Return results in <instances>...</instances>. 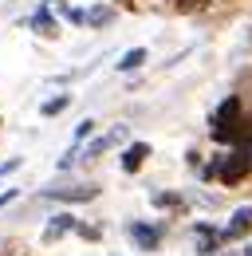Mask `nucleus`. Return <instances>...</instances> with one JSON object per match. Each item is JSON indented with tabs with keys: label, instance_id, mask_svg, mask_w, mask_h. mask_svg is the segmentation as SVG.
Instances as JSON below:
<instances>
[{
	"label": "nucleus",
	"instance_id": "nucleus-1",
	"mask_svg": "<svg viewBox=\"0 0 252 256\" xmlns=\"http://www.w3.org/2000/svg\"><path fill=\"white\" fill-rule=\"evenodd\" d=\"M236 122H240V98L228 95L217 110H213V142L232 146V126H236Z\"/></svg>",
	"mask_w": 252,
	"mask_h": 256
},
{
	"label": "nucleus",
	"instance_id": "nucleus-2",
	"mask_svg": "<svg viewBox=\"0 0 252 256\" xmlns=\"http://www.w3.org/2000/svg\"><path fill=\"white\" fill-rule=\"evenodd\" d=\"M248 174H252V146H232V154H224V162H220V182L240 186Z\"/></svg>",
	"mask_w": 252,
	"mask_h": 256
},
{
	"label": "nucleus",
	"instance_id": "nucleus-3",
	"mask_svg": "<svg viewBox=\"0 0 252 256\" xmlns=\"http://www.w3.org/2000/svg\"><path fill=\"white\" fill-rule=\"evenodd\" d=\"M44 197L52 201H94L98 197V186H56V190H44Z\"/></svg>",
	"mask_w": 252,
	"mask_h": 256
},
{
	"label": "nucleus",
	"instance_id": "nucleus-4",
	"mask_svg": "<svg viewBox=\"0 0 252 256\" xmlns=\"http://www.w3.org/2000/svg\"><path fill=\"white\" fill-rule=\"evenodd\" d=\"M220 232H224V240H240V236H248V232H252V205H240V209L228 217V224H224Z\"/></svg>",
	"mask_w": 252,
	"mask_h": 256
},
{
	"label": "nucleus",
	"instance_id": "nucleus-5",
	"mask_svg": "<svg viewBox=\"0 0 252 256\" xmlns=\"http://www.w3.org/2000/svg\"><path fill=\"white\" fill-rule=\"evenodd\" d=\"M146 158H150V142H130L122 150V170L126 174H138L146 166Z\"/></svg>",
	"mask_w": 252,
	"mask_h": 256
},
{
	"label": "nucleus",
	"instance_id": "nucleus-6",
	"mask_svg": "<svg viewBox=\"0 0 252 256\" xmlns=\"http://www.w3.org/2000/svg\"><path fill=\"white\" fill-rule=\"evenodd\" d=\"M130 240H134V244H138V248H146V252H154L158 244H162V232H158L154 224H130Z\"/></svg>",
	"mask_w": 252,
	"mask_h": 256
},
{
	"label": "nucleus",
	"instance_id": "nucleus-7",
	"mask_svg": "<svg viewBox=\"0 0 252 256\" xmlns=\"http://www.w3.org/2000/svg\"><path fill=\"white\" fill-rule=\"evenodd\" d=\"M224 244V232H217L213 224H197V252L201 256H213Z\"/></svg>",
	"mask_w": 252,
	"mask_h": 256
},
{
	"label": "nucleus",
	"instance_id": "nucleus-8",
	"mask_svg": "<svg viewBox=\"0 0 252 256\" xmlns=\"http://www.w3.org/2000/svg\"><path fill=\"white\" fill-rule=\"evenodd\" d=\"M32 28L44 36V40H56V36H60V24L52 20V12H48V8H40V12L32 16Z\"/></svg>",
	"mask_w": 252,
	"mask_h": 256
},
{
	"label": "nucleus",
	"instance_id": "nucleus-9",
	"mask_svg": "<svg viewBox=\"0 0 252 256\" xmlns=\"http://www.w3.org/2000/svg\"><path fill=\"white\" fill-rule=\"evenodd\" d=\"M71 228H75V217H71V213H60L56 221L44 228V240H60L63 232H71Z\"/></svg>",
	"mask_w": 252,
	"mask_h": 256
},
{
	"label": "nucleus",
	"instance_id": "nucleus-10",
	"mask_svg": "<svg viewBox=\"0 0 252 256\" xmlns=\"http://www.w3.org/2000/svg\"><path fill=\"white\" fill-rule=\"evenodd\" d=\"M122 138H126V130H122V126H114L106 138H98V142H91V146H87V158H98L102 150H110V146H114V142H122Z\"/></svg>",
	"mask_w": 252,
	"mask_h": 256
},
{
	"label": "nucleus",
	"instance_id": "nucleus-11",
	"mask_svg": "<svg viewBox=\"0 0 252 256\" xmlns=\"http://www.w3.org/2000/svg\"><path fill=\"white\" fill-rule=\"evenodd\" d=\"M146 56H150L146 48H130V52H126L122 60H118V71H138V67L146 64Z\"/></svg>",
	"mask_w": 252,
	"mask_h": 256
},
{
	"label": "nucleus",
	"instance_id": "nucleus-12",
	"mask_svg": "<svg viewBox=\"0 0 252 256\" xmlns=\"http://www.w3.org/2000/svg\"><path fill=\"white\" fill-rule=\"evenodd\" d=\"M110 20H114V8H106V4L87 8V28H102V24H110Z\"/></svg>",
	"mask_w": 252,
	"mask_h": 256
},
{
	"label": "nucleus",
	"instance_id": "nucleus-13",
	"mask_svg": "<svg viewBox=\"0 0 252 256\" xmlns=\"http://www.w3.org/2000/svg\"><path fill=\"white\" fill-rule=\"evenodd\" d=\"M67 102H71V95H56V98H48V102L40 106V114H44V118H52V114L67 110Z\"/></svg>",
	"mask_w": 252,
	"mask_h": 256
},
{
	"label": "nucleus",
	"instance_id": "nucleus-14",
	"mask_svg": "<svg viewBox=\"0 0 252 256\" xmlns=\"http://www.w3.org/2000/svg\"><path fill=\"white\" fill-rule=\"evenodd\" d=\"M154 205H158V209H182L186 201H182L178 193H154Z\"/></svg>",
	"mask_w": 252,
	"mask_h": 256
},
{
	"label": "nucleus",
	"instance_id": "nucleus-15",
	"mask_svg": "<svg viewBox=\"0 0 252 256\" xmlns=\"http://www.w3.org/2000/svg\"><path fill=\"white\" fill-rule=\"evenodd\" d=\"M75 232H79L83 240H98V228H91V224H75Z\"/></svg>",
	"mask_w": 252,
	"mask_h": 256
},
{
	"label": "nucleus",
	"instance_id": "nucleus-16",
	"mask_svg": "<svg viewBox=\"0 0 252 256\" xmlns=\"http://www.w3.org/2000/svg\"><path fill=\"white\" fill-rule=\"evenodd\" d=\"M67 20H71V24H87V12H83V8H67Z\"/></svg>",
	"mask_w": 252,
	"mask_h": 256
},
{
	"label": "nucleus",
	"instance_id": "nucleus-17",
	"mask_svg": "<svg viewBox=\"0 0 252 256\" xmlns=\"http://www.w3.org/2000/svg\"><path fill=\"white\" fill-rule=\"evenodd\" d=\"M201 4H205V0H178V8H182V12H193V8H201Z\"/></svg>",
	"mask_w": 252,
	"mask_h": 256
},
{
	"label": "nucleus",
	"instance_id": "nucleus-18",
	"mask_svg": "<svg viewBox=\"0 0 252 256\" xmlns=\"http://www.w3.org/2000/svg\"><path fill=\"white\" fill-rule=\"evenodd\" d=\"M91 130H94V122H91V118H87V122H79V130H75V138H87Z\"/></svg>",
	"mask_w": 252,
	"mask_h": 256
},
{
	"label": "nucleus",
	"instance_id": "nucleus-19",
	"mask_svg": "<svg viewBox=\"0 0 252 256\" xmlns=\"http://www.w3.org/2000/svg\"><path fill=\"white\" fill-rule=\"evenodd\" d=\"M16 166H20V158H12V162H4V166H0V178H8V174H12V170H16Z\"/></svg>",
	"mask_w": 252,
	"mask_h": 256
},
{
	"label": "nucleus",
	"instance_id": "nucleus-20",
	"mask_svg": "<svg viewBox=\"0 0 252 256\" xmlns=\"http://www.w3.org/2000/svg\"><path fill=\"white\" fill-rule=\"evenodd\" d=\"M8 201H16V190H8V193H0V209L8 205Z\"/></svg>",
	"mask_w": 252,
	"mask_h": 256
},
{
	"label": "nucleus",
	"instance_id": "nucleus-21",
	"mask_svg": "<svg viewBox=\"0 0 252 256\" xmlns=\"http://www.w3.org/2000/svg\"><path fill=\"white\" fill-rule=\"evenodd\" d=\"M114 4H134V0H114Z\"/></svg>",
	"mask_w": 252,
	"mask_h": 256
},
{
	"label": "nucleus",
	"instance_id": "nucleus-22",
	"mask_svg": "<svg viewBox=\"0 0 252 256\" xmlns=\"http://www.w3.org/2000/svg\"><path fill=\"white\" fill-rule=\"evenodd\" d=\"M244 256H252V244H248V248H244Z\"/></svg>",
	"mask_w": 252,
	"mask_h": 256
}]
</instances>
